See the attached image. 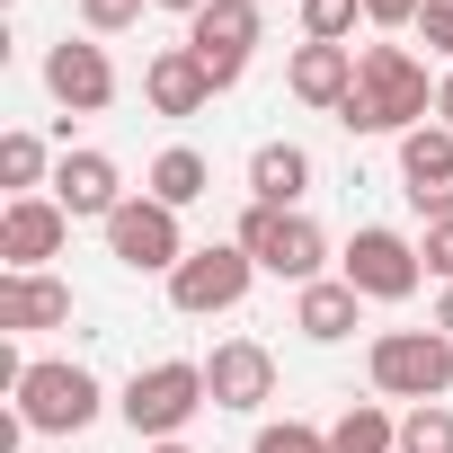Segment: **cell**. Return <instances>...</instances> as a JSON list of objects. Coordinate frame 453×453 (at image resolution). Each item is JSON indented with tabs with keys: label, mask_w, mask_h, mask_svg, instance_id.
I'll list each match as a JSON object with an SVG mask.
<instances>
[{
	"label": "cell",
	"mask_w": 453,
	"mask_h": 453,
	"mask_svg": "<svg viewBox=\"0 0 453 453\" xmlns=\"http://www.w3.org/2000/svg\"><path fill=\"white\" fill-rule=\"evenodd\" d=\"M435 116V89H426V63L409 45H365L356 54V89L338 107L347 134H418Z\"/></svg>",
	"instance_id": "obj_1"
},
{
	"label": "cell",
	"mask_w": 453,
	"mask_h": 453,
	"mask_svg": "<svg viewBox=\"0 0 453 453\" xmlns=\"http://www.w3.org/2000/svg\"><path fill=\"white\" fill-rule=\"evenodd\" d=\"M365 373H373V391L382 400H444L453 391V338L426 320V329H382L373 338V356H365Z\"/></svg>",
	"instance_id": "obj_2"
},
{
	"label": "cell",
	"mask_w": 453,
	"mask_h": 453,
	"mask_svg": "<svg viewBox=\"0 0 453 453\" xmlns=\"http://www.w3.org/2000/svg\"><path fill=\"white\" fill-rule=\"evenodd\" d=\"M232 241L258 258V276H285V285H320V267H329L320 222L311 213H285V204H250Z\"/></svg>",
	"instance_id": "obj_3"
},
{
	"label": "cell",
	"mask_w": 453,
	"mask_h": 453,
	"mask_svg": "<svg viewBox=\"0 0 453 453\" xmlns=\"http://www.w3.org/2000/svg\"><path fill=\"white\" fill-rule=\"evenodd\" d=\"M204 400H213V391H204V365L169 356V365H142V373L125 382V400H116V409H125V426H134L142 444H169Z\"/></svg>",
	"instance_id": "obj_4"
},
{
	"label": "cell",
	"mask_w": 453,
	"mask_h": 453,
	"mask_svg": "<svg viewBox=\"0 0 453 453\" xmlns=\"http://www.w3.org/2000/svg\"><path fill=\"white\" fill-rule=\"evenodd\" d=\"M98 373L89 365H63V356H36L27 365V382H19V418L36 426V435H81L89 418H98Z\"/></svg>",
	"instance_id": "obj_5"
},
{
	"label": "cell",
	"mask_w": 453,
	"mask_h": 453,
	"mask_svg": "<svg viewBox=\"0 0 453 453\" xmlns=\"http://www.w3.org/2000/svg\"><path fill=\"white\" fill-rule=\"evenodd\" d=\"M107 258H116L125 276H178V267H187V232H178V213L151 204V196H125V204L107 213Z\"/></svg>",
	"instance_id": "obj_6"
},
{
	"label": "cell",
	"mask_w": 453,
	"mask_h": 453,
	"mask_svg": "<svg viewBox=\"0 0 453 453\" xmlns=\"http://www.w3.org/2000/svg\"><path fill=\"white\" fill-rule=\"evenodd\" d=\"M250 276H258V258H250L241 241H213V250H187V267L169 276V303H178L187 320H213V311H241Z\"/></svg>",
	"instance_id": "obj_7"
},
{
	"label": "cell",
	"mask_w": 453,
	"mask_h": 453,
	"mask_svg": "<svg viewBox=\"0 0 453 453\" xmlns=\"http://www.w3.org/2000/svg\"><path fill=\"white\" fill-rule=\"evenodd\" d=\"M338 276H347L365 303H409L418 276H426V258H418V241H400V232H382V222H365V232L347 241V258H338Z\"/></svg>",
	"instance_id": "obj_8"
},
{
	"label": "cell",
	"mask_w": 453,
	"mask_h": 453,
	"mask_svg": "<svg viewBox=\"0 0 453 453\" xmlns=\"http://www.w3.org/2000/svg\"><path fill=\"white\" fill-rule=\"evenodd\" d=\"M250 45H258V0H204L187 19V54L213 72V98L250 72Z\"/></svg>",
	"instance_id": "obj_9"
},
{
	"label": "cell",
	"mask_w": 453,
	"mask_h": 453,
	"mask_svg": "<svg viewBox=\"0 0 453 453\" xmlns=\"http://www.w3.org/2000/svg\"><path fill=\"white\" fill-rule=\"evenodd\" d=\"M72 241V213L54 196H10V213H0V258H10V276H45V258H63Z\"/></svg>",
	"instance_id": "obj_10"
},
{
	"label": "cell",
	"mask_w": 453,
	"mask_h": 453,
	"mask_svg": "<svg viewBox=\"0 0 453 453\" xmlns=\"http://www.w3.org/2000/svg\"><path fill=\"white\" fill-rule=\"evenodd\" d=\"M400 196H409L426 222H453V125L400 134Z\"/></svg>",
	"instance_id": "obj_11"
},
{
	"label": "cell",
	"mask_w": 453,
	"mask_h": 453,
	"mask_svg": "<svg viewBox=\"0 0 453 453\" xmlns=\"http://www.w3.org/2000/svg\"><path fill=\"white\" fill-rule=\"evenodd\" d=\"M204 391H213V409H267L276 400V356L258 347V338H222L213 356H204Z\"/></svg>",
	"instance_id": "obj_12"
},
{
	"label": "cell",
	"mask_w": 453,
	"mask_h": 453,
	"mask_svg": "<svg viewBox=\"0 0 453 453\" xmlns=\"http://www.w3.org/2000/svg\"><path fill=\"white\" fill-rule=\"evenodd\" d=\"M45 89H54V107H72V116H98L107 98H116V63H107V45H45Z\"/></svg>",
	"instance_id": "obj_13"
},
{
	"label": "cell",
	"mask_w": 453,
	"mask_h": 453,
	"mask_svg": "<svg viewBox=\"0 0 453 453\" xmlns=\"http://www.w3.org/2000/svg\"><path fill=\"white\" fill-rule=\"evenodd\" d=\"M54 204H63L72 222H107V213L125 204V169H116L107 151H63V160H54Z\"/></svg>",
	"instance_id": "obj_14"
},
{
	"label": "cell",
	"mask_w": 453,
	"mask_h": 453,
	"mask_svg": "<svg viewBox=\"0 0 453 453\" xmlns=\"http://www.w3.org/2000/svg\"><path fill=\"white\" fill-rule=\"evenodd\" d=\"M142 98H151V116H204V107H213V72H204L187 45H160V54L142 63Z\"/></svg>",
	"instance_id": "obj_15"
},
{
	"label": "cell",
	"mask_w": 453,
	"mask_h": 453,
	"mask_svg": "<svg viewBox=\"0 0 453 453\" xmlns=\"http://www.w3.org/2000/svg\"><path fill=\"white\" fill-rule=\"evenodd\" d=\"M285 89L303 98V107H347V89H356V45H294V63H285Z\"/></svg>",
	"instance_id": "obj_16"
},
{
	"label": "cell",
	"mask_w": 453,
	"mask_h": 453,
	"mask_svg": "<svg viewBox=\"0 0 453 453\" xmlns=\"http://www.w3.org/2000/svg\"><path fill=\"white\" fill-rule=\"evenodd\" d=\"M72 320V285L63 276H0V329L27 338V329H63Z\"/></svg>",
	"instance_id": "obj_17"
},
{
	"label": "cell",
	"mask_w": 453,
	"mask_h": 453,
	"mask_svg": "<svg viewBox=\"0 0 453 453\" xmlns=\"http://www.w3.org/2000/svg\"><path fill=\"white\" fill-rule=\"evenodd\" d=\"M303 196H311V151H303V142H258V151H250V204L303 213Z\"/></svg>",
	"instance_id": "obj_18"
},
{
	"label": "cell",
	"mask_w": 453,
	"mask_h": 453,
	"mask_svg": "<svg viewBox=\"0 0 453 453\" xmlns=\"http://www.w3.org/2000/svg\"><path fill=\"white\" fill-rule=\"evenodd\" d=\"M356 311H365V294H356L347 276H320V285H303V294H294V329H303L311 347L356 338Z\"/></svg>",
	"instance_id": "obj_19"
},
{
	"label": "cell",
	"mask_w": 453,
	"mask_h": 453,
	"mask_svg": "<svg viewBox=\"0 0 453 453\" xmlns=\"http://www.w3.org/2000/svg\"><path fill=\"white\" fill-rule=\"evenodd\" d=\"M204 187H213V169H204V151H187V142H169V151L151 160V178H142V196L169 204V213H187Z\"/></svg>",
	"instance_id": "obj_20"
},
{
	"label": "cell",
	"mask_w": 453,
	"mask_h": 453,
	"mask_svg": "<svg viewBox=\"0 0 453 453\" xmlns=\"http://www.w3.org/2000/svg\"><path fill=\"white\" fill-rule=\"evenodd\" d=\"M329 453H400V418L382 400H356L338 426H329Z\"/></svg>",
	"instance_id": "obj_21"
},
{
	"label": "cell",
	"mask_w": 453,
	"mask_h": 453,
	"mask_svg": "<svg viewBox=\"0 0 453 453\" xmlns=\"http://www.w3.org/2000/svg\"><path fill=\"white\" fill-rule=\"evenodd\" d=\"M400 453H453V409L444 400H418L400 418Z\"/></svg>",
	"instance_id": "obj_22"
},
{
	"label": "cell",
	"mask_w": 453,
	"mask_h": 453,
	"mask_svg": "<svg viewBox=\"0 0 453 453\" xmlns=\"http://www.w3.org/2000/svg\"><path fill=\"white\" fill-rule=\"evenodd\" d=\"M0 178H10L19 196L54 187V178H45V142H36V134H0Z\"/></svg>",
	"instance_id": "obj_23"
},
{
	"label": "cell",
	"mask_w": 453,
	"mask_h": 453,
	"mask_svg": "<svg viewBox=\"0 0 453 453\" xmlns=\"http://www.w3.org/2000/svg\"><path fill=\"white\" fill-rule=\"evenodd\" d=\"M356 19H365V0H303V36L311 45H347Z\"/></svg>",
	"instance_id": "obj_24"
},
{
	"label": "cell",
	"mask_w": 453,
	"mask_h": 453,
	"mask_svg": "<svg viewBox=\"0 0 453 453\" xmlns=\"http://www.w3.org/2000/svg\"><path fill=\"white\" fill-rule=\"evenodd\" d=\"M250 453H329V426H303V418H276V426H258V444Z\"/></svg>",
	"instance_id": "obj_25"
},
{
	"label": "cell",
	"mask_w": 453,
	"mask_h": 453,
	"mask_svg": "<svg viewBox=\"0 0 453 453\" xmlns=\"http://www.w3.org/2000/svg\"><path fill=\"white\" fill-rule=\"evenodd\" d=\"M142 10H151V0H81V27H89V36H125Z\"/></svg>",
	"instance_id": "obj_26"
},
{
	"label": "cell",
	"mask_w": 453,
	"mask_h": 453,
	"mask_svg": "<svg viewBox=\"0 0 453 453\" xmlns=\"http://www.w3.org/2000/svg\"><path fill=\"white\" fill-rule=\"evenodd\" d=\"M418 45L426 54H453V0H426V10H418Z\"/></svg>",
	"instance_id": "obj_27"
},
{
	"label": "cell",
	"mask_w": 453,
	"mask_h": 453,
	"mask_svg": "<svg viewBox=\"0 0 453 453\" xmlns=\"http://www.w3.org/2000/svg\"><path fill=\"white\" fill-rule=\"evenodd\" d=\"M418 258H426V276H435V285H453V222H426Z\"/></svg>",
	"instance_id": "obj_28"
},
{
	"label": "cell",
	"mask_w": 453,
	"mask_h": 453,
	"mask_svg": "<svg viewBox=\"0 0 453 453\" xmlns=\"http://www.w3.org/2000/svg\"><path fill=\"white\" fill-rule=\"evenodd\" d=\"M418 10H426V0H365L373 27H418Z\"/></svg>",
	"instance_id": "obj_29"
},
{
	"label": "cell",
	"mask_w": 453,
	"mask_h": 453,
	"mask_svg": "<svg viewBox=\"0 0 453 453\" xmlns=\"http://www.w3.org/2000/svg\"><path fill=\"white\" fill-rule=\"evenodd\" d=\"M435 125H453V72L435 81Z\"/></svg>",
	"instance_id": "obj_30"
},
{
	"label": "cell",
	"mask_w": 453,
	"mask_h": 453,
	"mask_svg": "<svg viewBox=\"0 0 453 453\" xmlns=\"http://www.w3.org/2000/svg\"><path fill=\"white\" fill-rule=\"evenodd\" d=\"M435 329H444V338H453V285H444V294H435Z\"/></svg>",
	"instance_id": "obj_31"
},
{
	"label": "cell",
	"mask_w": 453,
	"mask_h": 453,
	"mask_svg": "<svg viewBox=\"0 0 453 453\" xmlns=\"http://www.w3.org/2000/svg\"><path fill=\"white\" fill-rule=\"evenodd\" d=\"M151 10H178V19H196V10H204V0H151Z\"/></svg>",
	"instance_id": "obj_32"
},
{
	"label": "cell",
	"mask_w": 453,
	"mask_h": 453,
	"mask_svg": "<svg viewBox=\"0 0 453 453\" xmlns=\"http://www.w3.org/2000/svg\"><path fill=\"white\" fill-rule=\"evenodd\" d=\"M142 453H187V444H178V435H169V444H142Z\"/></svg>",
	"instance_id": "obj_33"
}]
</instances>
